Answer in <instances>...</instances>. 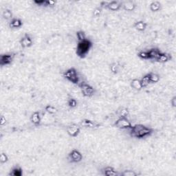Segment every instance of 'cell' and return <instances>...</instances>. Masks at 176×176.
I'll return each instance as SVG.
<instances>
[{
	"instance_id": "1",
	"label": "cell",
	"mask_w": 176,
	"mask_h": 176,
	"mask_svg": "<svg viewBox=\"0 0 176 176\" xmlns=\"http://www.w3.org/2000/svg\"><path fill=\"white\" fill-rule=\"evenodd\" d=\"M152 133V129L147 127L141 124H138L132 126V127L130 129L131 136L138 139L146 138V137L151 136Z\"/></svg>"
},
{
	"instance_id": "2",
	"label": "cell",
	"mask_w": 176,
	"mask_h": 176,
	"mask_svg": "<svg viewBox=\"0 0 176 176\" xmlns=\"http://www.w3.org/2000/svg\"><path fill=\"white\" fill-rule=\"evenodd\" d=\"M92 46V44L88 39L79 42L77 47V54L81 58H84L89 52Z\"/></svg>"
},
{
	"instance_id": "3",
	"label": "cell",
	"mask_w": 176,
	"mask_h": 176,
	"mask_svg": "<svg viewBox=\"0 0 176 176\" xmlns=\"http://www.w3.org/2000/svg\"><path fill=\"white\" fill-rule=\"evenodd\" d=\"M63 77L70 83L75 84V85H79L80 83L79 77L78 75V72L74 67H70L63 73Z\"/></svg>"
},
{
	"instance_id": "4",
	"label": "cell",
	"mask_w": 176,
	"mask_h": 176,
	"mask_svg": "<svg viewBox=\"0 0 176 176\" xmlns=\"http://www.w3.org/2000/svg\"><path fill=\"white\" fill-rule=\"evenodd\" d=\"M79 86L81 91V93L83 94L84 97H92L94 94L95 89L89 84L85 83V82H81V83H79Z\"/></svg>"
},
{
	"instance_id": "5",
	"label": "cell",
	"mask_w": 176,
	"mask_h": 176,
	"mask_svg": "<svg viewBox=\"0 0 176 176\" xmlns=\"http://www.w3.org/2000/svg\"><path fill=\"white\" fill-rule=\"evenodd\" d=\"M114 127L120 129H130L132 125L127 118H119L114 123Z\"/></svg>"
},
{
	"instance_id": "6",
	"label": "cell",
	"mask_w": 176,
	"mask_h": 176,
	"mask_svg": "<svg viewBox=\"0 0 176 176\" xmlns=\"http://www.w3.org/2000/svg\"><path fill=\"white\" fill-rule=\"evenodd\" d=\"M68 160L71 162L77 163L83 160V155L77 149H74L68 154Z\"/></svg>"
},
{
	"instance_id": "7",
	"label": "cell",
	"mask_w": 176,
	"mask_h": 176,
	"mask_svg": "<svg viewBox=\"0 0 176 176\" xmlns=\"http://www.w3.org/2000/svg\"><path fill=\"white\" fill-rule=\"evenodd\" d=\"M14 58H15V54L13 53L1 54L0 57V65L5 66V65H10L13 62Z\"/></svg>"
},
{
	"instance_id": "8",
	"label": "cell",
	"mask_w": 176,
	"mask_h": 176,
	"mask_svg": "<svg viewBox=\"0 0 176 176\" xmlns=\"http://www.w3.org/2000/svg\"><path fill=\"white\" fill-rule=\"evenodd\" d=\"M81 132V128L77 124H71L67 127V133L69 136L76 138L79 136Z\"/></svg>"
},
{
	"instance_id": "9",
	"label": "cell",
	"mask_w": 176,
	"mask_h": 176,
	"mask_svg": "<svg viewBox=\"0 0 176 176\" xmlns=\"http://www.w3.org/2000/svg\"><path fill=\"white\" fill-rule=\"evenodd\" d=\"M20 44L22 48H30L32 46L33 44V41H32V39L28 34H25L24 36H22L21 39H20Z\"/></svg>"
},
{
	"instance_id": "10",
	"label": "cell",
	"mask_w": 176,
	"mask_h": 176,
	"mask_svg": "<svg viewBox=\"0 0 176 176\" xmlns=\"http://www.w3.org/2000/svg\"><path fill=\"white\" fill-rule=\"evenodd\" d=\"M80 125L83 127L90 128V129H95L98 128L100 126V124L97 123V122L93 121V120H88V119H83L79 123Z\"/></svg>"
},
{
	"instance_id": "11",
	"label": "cell",
	"mask_w": 176,
	"mask_h": 176,
	"mask_svg": "<svg viewBox=\"0 0 176 176\" xmlns=\"http://www.w3.org/2000/svg\"><path fill=\"white\" fill-rule=\"evenodd\" d=\"M30 121L34 125L39 126L41 124V117L40 112H34L32 113L30 117Z\"/></svg>"
},
{
	"instance_id": "12",
	"label": "cell",
	"mask_w": 176,
	"mask_h": 176,
	"mask_svg": "<svg viewBox=\"0 0 176 176\" xmlns=\"http://www.w3.org/2000/svg\"><path fill=\"white\" fill-rule=\"evenodd\" d=\"M122 6V3L117 1H112L108 2L107 8L111 11H117Z\"/></svg>"
},
{
	"instance_id": "13",
	"label": "cell",
	"mask_w": 176,
	"mask_h": 176,
	"mask_svg": "<svg viewBox=\"0 0 176 176\" xmlns=\"http://www.w3.org/2000/svg\"><path fill=\"white\" fill-rule=\"evenodd\" d=\"M122 6L124 11L129 12L133 11L136 9V4H135L134 2H133L132 1H124L123 4H122Z\"/></svg>"
},
{
	"instance_id": "14",
	"label": "cell",
	"mask_w": 176,
	"mask_h": 176,
	"mask_svg": "<svg viewBox=\"0 0 176 176\" xmlns=\"http://www.w3.org/2000/svg\"><path fill=\"white\" fill-rule=\"evenodd\" d=\"M103 174L106 176H116L118 173L112 167H106L103 169Z\"/></svg>"
},
{
	"instance_id": "15",
	"label": "cell",
	"mask_w": 176,
	"mask_h": 176,
	"mask_svg": "<svg viewBox=\"0 0 176 176\" xmlns=\"http://www.w3.org/2000/svg\"><path fill=\"white\" fill-rule=\"evenodd\" d=\"M22 25H23L22 21L18 18H13L9 24V26L11 28H19L21 27Z\"/></svg>"
},
{
	"instance_id": "16",
	"label": "cell",
	"mask_w": 176,
	"mask_h": 176,
	"mask_svg": "<svg viewBox=\"0 0 176 176\" xmlns=\"http://www.w3.org/2000/svg\"><path fill=\"white\" fill-rule=\"evenodd\" d=\"M160 53L161 52L157 48L151 49V50L148 52L149 59H155V60H156Z\"/></svg>"
},
{
	"instance_id": "17",
	"label": "cell",
	"mask_w": 176,
	"mask_h": 176,
	"mask_svg": "<svg viewBox=\"0 0 176 176\" xmlns=\"http://www.w3.org/2000/svg\"><path fill=\"white\" fill-rule=\"evenodd\" d=\"M171 55L167 54V53L161 52L160 54L159 57H157L156 61H158V62H160V63H166V62H167V61L171 60Z\"/></svg>"
},
{
	"instance_id": "18",
	"label": "cell",
	"mask_w": 176,
	"mask_h": 176,
	"mask_svg": "<svg viewBox=\"0 0 176 176\" xmlns=\"http://www.w3.org/2000/svg\"><path fill=\"white\" fill-rule=\"evenodd\" d=\"M147 23H145V22H144L143 21H136L134 25V28L139 32L145 31L147 28Z\"/></svg>"
},
{
	"instance_id": "19",
	"label": "cell",
	"mask_w": 176,
	"mask_h": 176,
	"mask_svg": "<svg viewBox=\"0 0 176 176\" xmlns=\"http://www.w3.org/2000/svg\"><path fill=\"white\" fill-rule=\"evenodd\" d=\"M131 87L137 91L141 90V89H142V87L140 83V80L137 79H133L132 81H131Z\"/></svg>"
},
{
	"instance_id": "20",
	"label": "cell",
	"mask_w": 176,
	"mask_h": 176,
	"mask_svg": "<svg viewBox=\"0 0 176 176\" xmlns=\"http://www.w3.org/2000/svg\"><path fill=\"white\" fill-rule=\"evenodd\" d=\"M23 174V171H22V169L19 166H16V167H13L12 170L10 172L9 175L12 176H21Z\"/></svg>"
},
{
	"instance_id": "21",
	"label": "cell",
	"mask_w": 176,
	"mask_h": 176,
	"mask_svg": "<svg viewBox=\"0 0 176 176\" xmlns=\"http://www.w3.org/2000/svg\"><path fill=\"white\" fill-rule=\"evenodd\" d=\"M161 9V4L157 1H153L150 4V10L152 12H157Z\"/></svg>"
},
{
	"instance_id": "22",
	"label": "cell",
	"mask_w": 176,
	"mask_h": 176,
	"mask_svg": "<svg viewBox=\"0 0 176 176\" xmlns=\"http://www.w3.org/2000/svg\"><path fill=\"white\" fill-rule=\"evenodd\" d=\"M140 83L141 85H142V87H146L147 86L149 85L150 83V79H149V74H147L145 75L142 79L140 80Z\"/></svg>"
},
{
	"instance_id": "23",
	"label": "cell",
	"mask_w": 176,
	"mask_h": 176,
	"mask_svg": "<svg viewBox=\"0 0 176 176\" xmlns=\"http://www.w3.org/2000/svg\"><path fill=\"white\" fill-rule=\"evenodd\" d=\"M129 114V112L127 108L122 107L118 111V116L119 118H127Z\"/></svg>"
},
{
	"instance_id": "24",
	"label": "cell",
	"mask_w": 176,
	"mask_h": 176,
	"mask_svg": "<svg viewBox=\"0 0 176 176\" xmlns=\"http://www.w3.org/2000/svg\"><path fill=\"white\" fill-rule=\"evenodd\" d=\"M151 83H156L160 81V76L155 73H149Z\"/></svg>"
},
{
	"instance_id": "25",
	"label": "cell",
	"mask_w": 176,
	"mask_h": 176,
	"mask_svg": "<svg viewBox=\"0 0 176 176\" xmlns=\"http://www.w3.org/2000/svg\"><path fill=\"white\" fill-rule=\"evenodd\" d=\"M77 38L79 42L83 41L87 39V37H86L85 33L82 30H80V31H78L77 32Z\"/></svg>"
},
{
	"instance_id": "26",
	"label": "cell",
	"mask_w": 176,
	"mask_h": 176,
	"mask_svg": "<svg viewBox=\"0 0 176 176\" xmlns=\"http://www.w3.org/2000/svg\"><path fill=\"white\" fill-rule=\"evenodd\" d=\"M45 110H46V112H48L49 114H55L57 112V109L54 106L48 105H47L46 107H45Z\"/></svg>"
},
{
	"instance_id": "27",
	"label": "cell",
	"mask_w": 176,
	"mask_h": 176,
	"mask_svg": "<svg viewBox=\"0 0 176 176\" xmlns=\"http://www.w3.org/2000/svg\"><path fill=\"white\" fill-rule=\"evenodd\" d=\"M2 17H4V19H12V17H13V13H12L11 11H10L9 9H6L3 12Z\"/></svg>"
},
{
	"instance_id": "28",
	"label": "cell",
	"mask_w": 176,
	"mask_h": 176,
	"mask_svg": "<svg viewBox=\"0 0 176 176\" xmlns=\"http://www.w3.org/2000/svg\"><path fill=\"white\" fill-rule=\"evenodd\" d=\"M102 11H103V9H102V7L96 8V9L94 10V11H93V17H96V18L99 17L101 15Z\"/></svg>"
},
{
	"instance_id": "29",
	"label": "cell",
	"mask_w": 176,
	"mask_h": 176,
	"mask_svg": "<svg viewBox=\"0 0 176 176\" xmlns=\"http://www.w3.org/2000/svg\"><path fill=\"white\" fill-rule=\"evenodd\" d=\"M138 174L136 172H134V171H131V170H126V171H124L120 174V175L122 176H136Z\"/></svg>"
},
{
	"instance_id": "30",
	"label": "cell",
	"mask_w": 176,
	"mask_h": 176,
	"mask_svg": "<svg viewBox=\"0 0 176 176\" xmlns=\"http://www.w3.org/2000/svg\"><path fill=\"white\" fill-rule=\"evenodd\" d=\"M67 105L69 107L71 108H75L78 105V103L77 100L74 99H69L67 101Z\"/></svg>"
},
{
	"instance_id": "31",
	"label": "cell",
	"mask_w": 176,
	"mask_h": 176,
	"mask_svg": "<svg viewBox=\"0 0 176 176\" xmlns=\"http://www.w3.org/2000/svg\"><path fill=\"white\" fill-rule=\"evenodd\" d=\"M138 57H140V59H144V60H147L149 59V55L148 52H145V51H141L138 54Z\"/></svg>"
},
{
	"instance_id": "32",
	"label": "cell",
	"mask_w": 176,
	"mask_h": 176,
	"mask_svg": "<svg viewBox=\"0 0 176 176\" xmlns=\"http://www.w3.org/2000/svg\"><path fill=\"white\" fill-rule=\"evenodd\" d=\"M9 161V157L4 153H1L0 155V162L1 164H5Z\"/></svg>"
},
{
	"instance_id": "33",
	"label": "cell",
	"mask_w": 176,
	"mask_h": 176,
	"mask_svg": "<svg viewBox=\"0 0 176 176\" xmlns=\"http://www.w3.org/2000/svg\"><path fill=\"white\" fill-rule=\"evenodd\" d=\"M110 70L112 71V73L114 74H117L118 72V66L116 63H114L110 65Z\"/></svg>"
},
{
	"instance_id": "34",
	"label": "cell",
	"mask_w": 176,
	"mask_h": 176,
	"mask_svg": "<svg viewBox=\"0 0 176 176\" xmlns=\"http://www.w3.org/2000/svg\"><path fill=\"white\" fill-rule=\"evenodd\" d=\"M54 1H52V0H48V1H46V4H45V6H53L55 5Z\"/></svg>"
},
{
	"instance_id": "35",
	"label": "cell",
	"mask_w": 176,
	"mask_h": 176,
	"mask_svg": "<svg viewBox=\"0 0 176 176\" xmlns=\"http://www.w3.org/2000/svg\"><path fill=\"white\" fill-rule=\"evenodd\" d=\"M6 117L4 116H1V120H0V124H1V126H3L6 124Z\"/></svg>"
},
{
	"instance_id": "36",
	"label": "cell",
	"mask_w": 176,
	"mask_h": 176,
	"mask_svg": "<svg viewBox=\"0 0 176 176\" xmlns=\"http://www.w3.org/2000/svg\"><path fill=\"white\" fill-rule=\"evenodd\" d=\"M171 104L173 106V107H176V97H173L171 100Z\"/></svg>"
}]
</instances>
